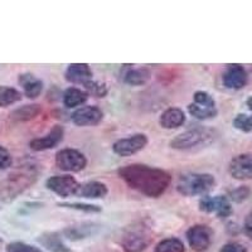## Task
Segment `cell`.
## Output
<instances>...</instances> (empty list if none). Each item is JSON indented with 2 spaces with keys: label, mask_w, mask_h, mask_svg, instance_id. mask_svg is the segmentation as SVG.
Listing matches in <instances>:
<instances>
[{
  "label": "cell",
  "mask_w": 252,
  "mask_h": 252,
  "mask_svg": "<svg viewBox=\"0 0 252 252\" xmlns=\"http://www.w3.org/2000/svg\"><path fill=\"white\" fill-rule=\"evenodd\" d=\"M119 175L130 188L150 198H158L163 194L172 182L168 172L143 164L123 166L119 169Z\"/></svg>",
  "instance_id": "obj_1"
},
{
  "label": "cell",
  "mask_w": 252,
  "mask_h": 252,
  "mask_svg": "<svg viewBox=\"0 0 252 252\" xmlns=\"http://www.w3.org/2000/svg\"><path fill=\"white\" fill-rule=\"evenodd\" d=\"M216 140V131L208 127H197L188 130L173 139L170 145L178 150L203 149Z\"/></svg>",
  "instance_id": "obj_2"
},
{
  "label": "cell",
  "mask_w": 252,
  "mask_h": 252,
  "mask_svg": "<svg viewBox=\"0 0 252 252\" xmlns=\"http://www.w3.org/2000/svg\"><path fill=\"white\" fill-rule=\"evenodd\" d=\"M215 186V178L206 173H188L179 178L177 184L178 192L183 195H198L209 192Z\"/></svg>",
  "instance_id": "obj_3"
},
{
  "label": "cell",
  "mask_w": 252,
  "mask_h": 252,
  "mask_svg": "<svg viewBox=\"0 0 252 252\" xmlns=\"http://www.w3.org/2000/svg\"><path fill=\"white\" fill-rule=\"evenodd\" d=\"M150 244L149 227L144 223H135L123 237V249L126 252H143Z\"/></svg>",
  "instance_id": "obj_4"
},
{
  "label": "cell",
  "mask_w": 252,
  "mask_h": 252,
  "mask_svg": "<svg viewBox=\"0 0 252 252\" xmlns=\"http://www.w3.org/2000/svg\"><path fill=\"white\" fill-rule=\"evenodd\" d=\"M189 114L199 120L212 119L217 115L215 100L212 96L204 91L195 92L193 96V102L188 106Z\"/></svg>",
  "instance_id": "obj_5"
},
{
  "label": "cell",
  "mask_w": 252,
  "mask_h": 252,
  "mask_svg": "<svg viewBox=\"0 0 252 252\" xmlns=\"http://www.w3.org/2000/svg\"><path fill=\"white\" fill-rule=\"evenodd\" d=\"M56 164L60 169L66 172H81L85 169L86 157L75 149H63L56 155Z\"/></svg>",
  "instance_id": "obj_6"
},
{
  "label": "cell",
  "mask_w": 252,
  "mask_h": 252,
  "mask_svg": "<svg viewBox=\"0 0 252 252\" xmlns=\"http://www.w3.org/2000/svg\"><path fill=\"white\" fill-rule=\"evenodd\" d=\"M47 188L52 192L57 193L61 197H69L77 194L81 186L71 175H57V177H51L47 181Z\"/></svg>",
  "instance_id": "obj_7"
},
{
  "label": "cell",
  "mask_w": 252,
  "mask_h": 252,
  "mask_svg": "<svg viewBox=\"0 0 252 252\" xmlns=\"http://www.w3.org/2000/svg\"><path fill=\"white\" fill-rule=\"evenodd\" d=\"M148 144V138L144 134L132 135L130 138L118 140L112 146L115 154L119 157H130L144 149Z\"/></svg>",
  "instance_id": "obj_8"
},
{
  "label": "cell",
  "mask_w": 252,
  "mask_h": 252,
  "mask_svg": "<svg viewBox=\"0 0 252 252\" xmlns=\"http://www.w3.org/2000/svg\"><path fill=\"white\" fill-rule=\"evenodd\" d=\"M211 238H212V231L209 229V227L203 226V224L193 226L187 231V240H188L189 246L197 252L206 251L211 245Z\"/></svg>",
  "instance_id": "obj_9"
},
{
  "label": "cell",
  "mask_w": 252,
  "mask_h": 252,
  "mask_svg": "<svg viewBox=\"0 0 252 252\" xmlns=\"http://www.w3.org/2000/svg\"><path fill=\"white\" fill-rule=\"evenodd\" d=\"M201 211L207 213H216L218 217L226 218L232 213V207L229 204L228 199L223 195L217 197H203L199 201Z\"/></svg>",
  "instance_id": "obj_10"
},
{
  "label": "cell",
  "mask_w": 252,
  "mask_h": 252,
  "mask_svg": "<svg viewBox=\"0 0 252 252\" xmlns=\"http://www.w3.org/2000/svg\"><path fill=\"white\" fill-rule=\"evenodd\" d=\"M229 174L238 181L252 178V154H240L229 163Z\"/></svg>",
  "instance_id": "obj_11"
},
{
  "label": "cell",
  "mask_w": 252,
  "mask_h": 252,
  "mask_svg": "<svg viewBox=\"0 0 252 252\" xmlns=\"http://www.w3.org/2000/svg\"><path fill=\"white\" fill-rule=\"evenodd\" d=\"M247 72L241 64H229L223 75V85L227 89L240 90L246 86Z\"/></svg>",
  "instance_id": "obj_12"
},
{
  "label": "cell",
  "mask_w": 252,
  "mask_h": 252,
  "mask_svg": "<svg viewBox=\"0 0 252 252\" xmlns=\"http://www.w3.org/2000/svg\"><path fill=\"white\" fill-rule=\"evenodd\" d=\"M101 119H102V112L100 109L94 106L81 107L72 114V121L77 126L97 125Z\"/></svg>",
  "instance_id": "obj_13"
},
{
  "label": "cell",
  "mask_w": 252,
  "mask_h": 252,
  "mask_svg": "<svg viewBox=\"0 0 252 252\" xmlns=\"http://www.w3.org/2000/svg\"><path fill=\"white\" fill-rule=\"evenodd\" d=\"M63 134H64V130H63L62 126L56 125L46 136L39 139H34V140L31 141V148L35 152H42V150L52 149L55 148L57 144H60V141L62 140Z\"/></svg>",
  "instance_id": "obj_14"
},
{
  "label": "cell",
  "mask_w": 252,
  "mask_h": 252,
  "mask_svg": "<svg viewBox=\"0 0 252 252\" xmlns=\"http://www.w3.org/2000/svg\"><path fill=\"white\" fill-rule=\"evenodd\" d=\"M91 68H90L89 64H85V63L71 64L66 71L67 81L72 83H82V85H85L89 81H91Z\"/></svg>",
  "instance_id": "obj_15"
},
{
  "label": "cell",
  "mask_w": 252,
  "mask_h": 252,
  "mask_svg": "<svg viewBox=\"0 0 252 252\" xmlns=\"http://www.w3.org/2000/svg\"><path fill=\"white\" fill-rule=\"evenodd\" d=\"M19 83L20 86L23 87L26 96H28L29 98L38 97L42 90H43L42 81L35 77V76L31 75V73H24V75L20 76Z\"/></svg>",
  "instance_id": "obj_16"
},
{
  "label": "cell",
  "mask_w": 252,
  "mask_h": 252,
  "mask_svg": "<svg viewBox=\"0 0 252 252\" xmlns=\"http://www.w3.org/2000/svg\"><path fill=\"white\" fill-rule=\"evenodd\" d=\"M186 121V115L181 109L172 107L164 111L160 116V125L164 129H175L182 126Z\"/></svg>",
  "instance_id": "obj_17"
},
{
  "label": "cell",
  "mask_w": 252,
  "mask_h": 252,
  "mask_svg": "<svg viewBox=\"0 0 252 252\" xmlns=\"http://www.w3.org/2000/svg\"><path fill=\"white\" fill-rule=\"evenodd\" d=\"M77 194L83 198L98 199V198H103L107 194V187L100 182H89V183L81 186Z\"/></svg>",
  "instance_id": "obj_18"
},
{
  "label": "cell",
  "mask_w": 252,
  "mask_h": 252,
  "mask_svg": "<svg viewBox=\"0 0 252 252\" xmlns=\"http://www.w3.org/2000/svg\"><path fill=\"white\" fill-rule=\"evenodd\" d=\"M87 100V94L76 87H69L63 94V102L67 107H76Z\"/></svg>",
  "instance_id": "obj_19"
},
{
  "label": "cell",
  "mask_w": 252,
  "mask_h": 252,
  "mask_svg": "<svg viewBox=\"0 0 252 252\" xmlns=\"http://www.w3.org/2000/svg\"><path fill=\"white\" fill-rule=\"evenodd\" d=\"M149 78L150 72L146 68H132L126 72L124 80L131 86H140V85H144Z\"/></svg>",
  "instance_id": "obj_20"
},
{
  "label": "cell",
  "mask_w": 252,
  "mask_h": 252,
  "mask_svg": "<svg viewBox=\"0 0 252 252\" xmlns=\"http://www.w3.org/2000/svg\"><path fill=\"white\" fill-rule=\"evenodd\" d=\"M39 242L43 246H46L49 251L53 252H69L63 242L61 241V237L57 233H46L39 238Z\"/></svg>",
  "instance_id": "obj_21"
},
{
  "label": "cell",
  "mask_w": 252,
  "mask_h": 252,
  "mask_svg": "<svg viewBox=\"0 0 252 252\" xmlns=\"http://www.w3.org/2000/svg\"><path fill=\"white\" fill-rule=\"evenodd\" d=\"M39 112L40 107L38 105H26V106L15 110L12 114V119L17 121H28L34 119Z\"/></svg>",
  "instance_id": "obj_22"
},
{
  "label": "cell",
  "mask_w": 252,
  "mask_h": 252,
  "mask_svg": "<svg viewBox=\"0 0 252 252\" xmlns=\"http://www.w3.org/2000/svg\"><path fill=\"white\" fill-rule=\"evenodd\" d=\"M22 98V94L12 87L0 86V107H5L18 102Z\"/></svg>",
  "instance_id": "obj_23"
},
{
  "label": "cell",
  "mask_w": 252,
  "mask_h": 252,
  "mask_svg": "<svg viewBox=\"0 0 252 252\" xmlns=\"http://www.w3.org/2000/svg\"><path fill=\"white\" fill-rule=\"evenodd\" d=\"M183 242L178 238H166V240L160 241L155 247V252H184Z\"/></svg>",
  "instance_id": "obj_24"
},
{
  "label": "cell",
  "mask_w": 252,
  "mask_h": 252,
  "mask_svg": "<svg viewBox=\"0 0 252 252\" xmlns=\"http://www.w3.org/2000/svg\"><path fill=\"white\" fill-rule=\"evenodd\" d=\"M85 89L90 92L91 94L96 96V97H105L107 94V87L105 83H101L98 81H89L87 83L83 85Z\"/></svg>",
  "instance_id": "obj_25"
},
{
  "label": "cell",
  "mask_w": 252,
  "mask_h": 252,
  "mask_svg": "<svg viewBox=\"0 0 252 252\" xmlns=\"http://www.w3.org/2000/svg\"><path fill=\"white\" fill-rule=\"evenodd\" d=\"M233 126L236 129L241 130L244 132H250L252 130V114H240L237 115L233 120Z\"/></svg>",
  "instance_id": "obj_26"
},
{
  "label": "cell",
  "mask_w": 252,
  "mask_h": 252,
  "mask_svg": "<svg viewBox=\"0 0 252 252\" xmlns=\"http://www.w3.org/2000/svg\"><path fill=\"white\" fill-rule=\"evenodd\" d=\"M6 251L8 252H43L38 247L31 246V245L23 244V242H13L6 246Z\"/></svg>",
  "instance_id": "obj_27"
},
{
  "label": "cell",
  "mask_w": 252,
  "mask_h": 252,
  "mask_svg": "<svg viewBox=\"0 0 252 252\" xmlns=\"http://www.w3.org/2000/svg\"><path fill=\"white\" fill-rule=\"evenodd\" d=\"M61 207H66V208L78 209V211H85V212H100L101 209L97 206H92V204L85 203H60Z\"/></svg>",
  "instance_id": "obj_28"
},
{
  "label": "cell",
  "mask_w": 252,
  "mask_h": 252,
  "mask_svg": "<svg viewBox=\"0 0 252 252\" xmlns=\"http://www.w3.org/2000/svg\"><path fill=\"white\" fill-rule=\"evenodd\" d=\"M250 195V189L247 187H240V188L235 189L231 192V199L235 202H242L245 201L247 197Z\"/></svg>",
  "instance_id": "obj_29"
},
{
  "label": "cell",
  "mask_w": 252,
  "mask_h": 252,
  "mask_svg": "<svg viewBox=\"0 0 252 252\" xmlns=\"http://www.w3.org/2000/svg\"><path fill=\"white\" fill-rule=\"evenodd\" d=\"M12 165V157L10 153L0 145V169H6L8 166Z\"/></svg>",
  "instance_id": "obj_30"
},
{
  "label": "cell",
  "mask_w": 252,
  "mask_h": 252,
  "mask_svg": "<svg viewBox=\"0 0 252 252\" xmlns=\"http://www.w3.org/2000/svg\"><path fill=\"white\" fill-rule=\"evenodd\" d=\"M220 252H247L246 247L242 246L241 244H237V242H231V244L224 245L222 249H220Z\"/></svg>",
  "instance_id": "obj_31"
},
{
  "label": "cell",
  "mask_w": 252,
  "mask_h": 252,
  "mask_svg": "<svg viewBox=\"0 0 252 252\" xmlns=\"http://www.w3.org/2000/svg\"><path fill=\"white\" fill-rule=\"evenodd\" d=\"M245 232L252 240V212L245 220Z\"/></svg>",
  "instance_id": "obj_32"
},
{
  "label": "cell",
  "mask_w": 252,
  "mask_h": 252,
  "mask_svg": "<svg viewBox=\"0 0 252 252\" xmlns=\"http://www.w3.org/2000/svg\"><path fill=\"white\" fill-rule=\"evenodd\" d=\"M246 105H247V107H249V110L251 111V114H252V96H251V97L247 98Z\"/></svg>",
  "instance_id": "obj_33"
},
{
  "label": "cell",
  "mask_w": 252,
  "mask_h": 252,
  "mask_svg": "<svg viewBox=\"0 0 252 252\" xmlns=\"http://www.w3.org/2000/svg\"><path fill=\"white\" fill-rule=\"evenodd\" d=\"M0 242H1V238H0Z\"/></svg>",
  "instance_id": "obj_34"
}]
</instances>
